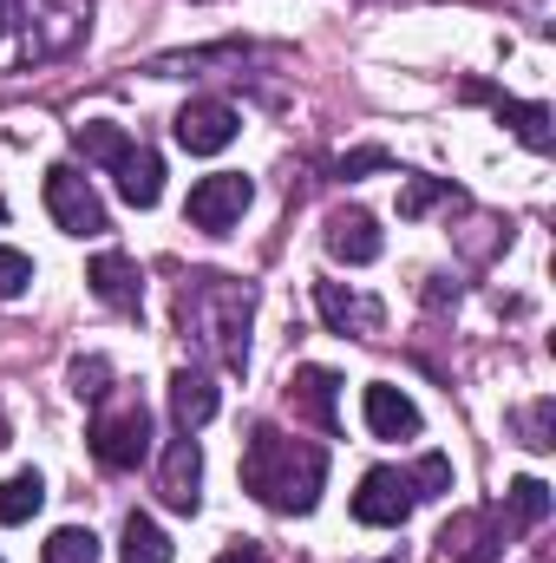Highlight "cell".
I'll return each mask as SVG.
<instances>
[{"mask_svg":"<svg viewBox=\"0 0 556 563\" xmlns=\"http://www.w3.org/2000/svg\"><path fill=\"white\" fill-rule=\"evenodd\" d=\"M40 505H46V478H40V472H13V478L0 485V525H26Z\"/></svg>","mask_w":556,"mask_h":563,"instance_id":"44dd1931","label":"cell"},{"mask_svg":"<svg viewBox=\"0 0 556 563\" xmlns=\"http://www.w3.org/2000/svg\"><path fill=\"white\" fill-rule=\"evenodd\" d=\"M432 203H458V190H452L445 177H407V184H400V217H407V223L425 217Z\"/></svg>","mask_w":556,"mask_h":563,"instance_id":"cb8c5ba5","label":"cell"},{"mask_svg":"<svg viewBox=\"0 0 556 563\" xmlns=\"http://www.w3.org/2000/svg\"><path fill=\"white\" fill-rule=\"evenodd\" d=\"M7 26H13V20H7V0H0V33H7Z\"/></svg>","mask_w":556,"mask_h":563,"instance_id":"4dcf8cb0","label":"cell"},{"mask_svg":"<svg viewBox=\"0 0 556 563\" xmlns=\"http://www.w3.org/2000/svg\"><path fill=\"white\" fill-rule=\"evenodd\" d=\"M314 308H321V321H327L334 334H354V341H380V334H387V308H380L374 295L347 288V282H321V288H314Z\"/></svg>","mask_w":556,"mask_h":563,"instance_id":"9c48e42d","label":"cell"},{"mask_svg":"<svg viewBox=\"0 0 556 563\" xmlns=\"http://www.w3.org/2000/svg\"><path fill=\"white\" fill-rule=\"evenodd\" d=\"M73 144H79V157H86V164H105V170H112V164L132 151V139H125L112 119H86V125L73 132Z\"/></svg>","mask_w":556,"mask_h":563,"instance_id":"ffe728a7","label":"cell"},{"mask_svg":"<svg viewBox=\"0 0 556 563\" xmlns=\"http://www.w3.org/2000/svg\"><path fill=\"white\" fill-rule=\"evenodd\" d=\"M498 125H511L531 151H551L556 132H551V106H524V99H498Z\"/></svg>","mask_w":556,"mask_h":563,"instance_id":"d6986e66","label":"cell"},{"mask_svg":"<svg viewBox=\"0 0 556 563\" xmlns=\"http://www.w3.org/2000/svg\"><path fill=\"white\" fill-rule=\"evenodd\" d=\"M105 380H112V361H105V354L73 361V394H79V400H105Z\"/></svg>","mask_w":556,"mask_h":563,"instance_id":"83f0119b","label":"cell"},{"mask_svg":"<svg viewBox=\"0 0 556 563\" xmlns=\"http://www.w3.org/2000/svg\"><path fill=\"white\" fill-rule=\"evenodd\" d=\"M360 413H367V432H374V439H419V407L400 394V387H387V380L367 387Z\"/></svg>","mask_w":556,"mask_h":563,"instance_id":"9a60e30c","label":"cell"},{"mask_svg":"<svg viewBox=\"0 0 556 563\" xmlns=\"http://www.w3.org/2000/svg\"><path fill=\"white\" fill-rule=\"evenodd\" d=\"M40 563H99V538L86 525H59L46 544H40Z\"/></svg>","mask_w":556,"mask_h":563,"instance_id":"603a6c76","label":"cell"},{"mask_svg":"<svg viewBox=\"0 0 556 563\" xmlns=\"http://www.w3.org/2000/svg\"><path fill=\"white\" fill-rule=\"evenodd\" d=\"M112 177H119V197H125L132 210H151V203L164 197V157H157L151 144H132V151L112 164Z\"/></svg>","mask_w":556,"mask_h":563,"instance_id":"2e32d148","label":"cell"},{"mask_svg":"<svg viewBox=\"0 0 556 563\" xmlns=\"http://www.w3.org/2000/svg\"><path fill=\"white\" fill-rule=\"evenodd\" d=\"M249 197H256V184H249L243 170H216V177H203V184L190 190V203H184V217H190L197 230H210V236H223V230H236V223H243V210H249Z\"/></svg>","mask_w":556,"mask_h":563,"instance_id":"8992f818","label":"cell"},{"mask_svg":"<svg viewBox=\"0 0 556 563\" xmlns=\"http://www.w3.org/2000/svg\"><path fill=\"white\" fill-rule=\"evenodd\" d=\"M413 478L400 472V465H374L367 478H360V492H354V518L360 525H380V531H400L407 518H413Z\"/></svg>","mask_w":556,"mask_h":563,"instance_id":"ba28073f","label":"cell"},{"mask_svg":"<svg viewBox=\"0 0 556 563\" xmlns=\"http://www.w3.org/2000/svg\"><path fill=\"white\" fill-rule=\"evenodd\" d=\"M518 439H524L531 452H551L556 445V400H531V407L518 413Z\"/></svg>","mask_w":556,"mask_h":563,"instance_id":"d4e9b609","label":"cell"},{"mask_svg":"<svg viewBox=\"0 0 556 563\" xmlns=\"http://www.w3.org/2000/svg\"><path fill=\"white\" fill-rule=\"evenodd\" d=\"M157 498L170 505V511H197L203 505V445L184 432V439H170V452H164V465H157Z\"/></svg>","mask_w":556,"mask_h":563,"instance_id":"8fae6325","label":"cell"},{"mask_svg":"<svg viewBox=\"0 0 556 563\" xmlns=\"http://www.w3.org/2000/svg\"><path fill=\"white\" fill-rule=\"evenodd\" d=\"M321 243H327V256L347 263V269H367V263H380V250H387V236H380V223H374L367 210H334L327 230H321Z\"/></svg>","mask_w":556,"mask_h":563,"instance_id":"7c38bea8","label":"cell"},{"mask_svg":"<svg viewBox=\"0 0 556 563\" xmlns=\"http://www.w3.org/2000/svg\"><path fill=\"white\" fill-rule=\"evenodd\" d=\"M243 485L281 511V518H301L321 505V485H327V452L308 445V439H288L281 426H256L249 432V452H243Z\"/></svg>","mask_w":556,"mask_h":563,"instance_id":"7a4b0ae2","label":"cell"},{"mask_svg":"<svg viewBox=\"0 0 556 563\" xmlns=\"http://www.w3.org/2000/svg\"><path fill=\"white\" fill-rule=\"evenodd\" d=\"M387 164H393V157H387L380 144H367V151H347V157H341V177H360V170H387Z\"/></svg>","mask_w":556,"mask_h":563,"instance_id":"f1b7e54d","label":"cell"},{"mask_svg":"<svg viewBox=\"0 0 556 563\" xmlns=\"http://www.w3.org/2000/svg\"><path fill=\"white\" fill-rule=\"evenodd\" d=\"M504 518H511V531H537L551 518V485L544 478H518L504 492Z\"/></svg>","mask_w":556,"mask_h":563,"instance_id":"ac0fdd59","label":"cell"},{"mask_svg":"<svg viewBox=\"0 0 556 563\" xmlns=\"http://www.w3.org/2000/svg\"><path fill=\"white\" fill-rule=\"evenodd\" d=\"M26 288H33V256L0 243V301H13V295H26Z\"/></svg>","mask_w":556,"mask_h":563,"instance_id":"4316f807","label":"cell"},{"mask_svg":"<svg viewBox=\"0 0 556 563\" xmlns=\"http://www.w3.org/2000/svg\"><path fill=\"white\" fill-rule=\"evenodd\" d=\"M407 478H413V498H419V505H425V498H445V492H452V459H445V452H425Z\"/></svg>","mask_w":556,"mask_h":563,"instance_id":"484cf974","label":"cell"},{"mask_svg":"<svg viewBox=\"0 0 556 563\" xmlns=\"http://www.w3.org/2000/svg\"><path fill=\"white\" fill-rule=\"evenodd\" d=\"M46 210H53V223H59L66 236H105V230H112V217H105L92 177H79L73 164H53V170H46Z\"/></svg>","mask_w":556,"mask_h":563,"instance_id":"5b68a950","label":"cell"},{"mask_svg":"<svg viewBox=\"0 0 556 563\" xmlns=\"http://www.w3.org/2000/svg\"><path fill=\"white\" fill-rule=\"evenodd\" d=\"M236 132H243V119H236V106H223V99H190V106L177 112V144L197 151V157L230 151Z\"/></svg>","mask_w":556,"mask_h":563,"instance_id":"30bf717a","label":"cell"},{"mask_svg":"<svg viewBox=\"0 0 556 563\" xmlns=\"http://www.w3.org/2000/svg\"><path fill=\"white\" fill-rule=\"evenodd\" d=\"M216 563H269V558H263L256 544H230V551H223V558H216Z\"/></svg>","mask_w":556,"mask_h":563,"instance_id":"f546056e","label":"cell"},{"mask_svg":"<svg viewBox=\"0 0 556 563\" xmlns=\"http://www.w3.org/2000/svg\"><path fill=\"white\" fill-rule=\"evenodd\" d=\"M86 282H92V295H99L105 308H119V314H138V301H144V276H138V263H132L125 250H105V256H92Z\"/></svg>","mask_w":556,"mask_h":563,"instance_id":"5bb4252c","label":"cell"},{"mask_svg":"<svg viewBox=\"0 0 556 563\" xmlns=\"http://www.w3.org/2000/svg\"><path fill=\"white\" fill-rule=\"evenodd\" d=\"M249 321H256V288L230 276H190L177 288V334L190 354H203L223 374L249 367Z\"/></svg>","mask_w":556,"mask_h":563,"instance_id":"6da1fadb","label":"cell"},{"mask_svg":"<svg viewBox=\"0 0 556 563\" xmlns=\"http://www.w3.org/2000/svg\"><path fill=\"white\" fill-rule=\"evenodd\" d=\"M170 413L184 432H197V426L216 420V380L203 374V367H184V374H170Z\"/></svg>","mask_w":556,"mask_h":563,"instance_id":"e0dca14e","label":"cell"},{"mask_svg":"<svg viewBox=\"0 0 556 563\" xmlns=\"http://www.w3.org/2000/svg\"><path fill=\"white\" fill-rule=\"evenodd\" d=\"M288 407H294V420L334 432V426H341V374H327V367H294Z\"/></svg>","mask_w":556,"mask_h":563,"instance_id":"4fadbf2b","label":"cell"},{"mask_svg":"<svg viewBox=\"0 0 556 563\" xmlns=\"http://www.w3.org/2000/svg\"><path fill=\"white\" fill-rule=\"evenodd\" d=\"M125 563H170V538L144 518V511H132L125 518V551H119Z\"/></svg>","mask_w":556,"mask_h":563,"instance_id":"7402d4cb","label":"cell"},{"mask_svg":"<svg viewBox=\"0 0 556 563\" xmlns=\"http://www.w3.org/2000/svg\"><path fill=\"white\" fill-rule=\"evenodd\" d=\"M144 452H151V413H144L138 400H132V407H112V413L92 420V459H99V465L132 472Z\"/></svg>","mask_w":556,"mask_h":563,"instance_id":"52a82bcc","label":"cell"},{"mask_svg":"<svg viewBox=\"0 0 556 563\" xmlns=\"http://www.w3.org/2000/svg\"><path fill=\"white\" fill-rule=\"evenodd\" d=\"M511 544V518L504 505H471V511H452L445 531H438V558L445 563H498Z\"/></svg>","mask_w":556,"mask_h":563,"instance_id":"277c9868","label":"cell"},{"mask_svg":"<svg viewBox=\"0 0 556 563\" xmlns=\"http://www.w3.org/2000/svg\"><path fill=\"white\" fill-rule=\"evenodd\" d=\"M7 20L26 26V59H66L92 33V0H7Z\"/></svg>","mask_w":556,"mask_h":563,"instance_id":"3957f363","label":"cell"}]
</instances>
